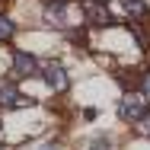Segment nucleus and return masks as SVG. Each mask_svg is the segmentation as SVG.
Here are the masks:
<instances>
[{"label": "nucleus", "instance_id": "obj_1", "mask_svg": "<svg viewBox=\"0 0 150 150\" xmlns=\"http://www.w3.org/2000/svg\"><path fill=\"white\" fill-rule=\"evenodd\" d=\"M42 77H45V83H48L51 90H67V70L61 67L58 61H51V64H45V70H42Z\"/></svg>", "mask_w": 150, "mask_h": 150}, {"label": "nucleus", "instance_id": "obj_2", "mask_svg": "<svg viewBox=\"0 0 150 150\" xmlns=\"http://www.w3.org/2000/svg\"><path fill=\"white\" fill-rule=\"evenodd\" d=\"M118 115L125 121H144V115H147V105L144 102H134V99H125L118 105Z\"/></svg>", "mask_w": 150, "mask_h": 150}, {"label": "nucleus", "instance_id": "obj_3", "mask_svg": "<svg viewBox=\"0 0 150 150\" xmlns=\"http://www.w3.org/2000/svg\"><path fill=\"white\" fill-rule=\"evenodd\" d=\"M35 67H38L35 58L26 54V51H19V54L13 58V74H16V77H35Z\"/></svg>", "mask_w": 150, "mask_h": 150}, {"label": "nucleus", "instance_id": "obj_4", "mask_svg": "<svg viewBox=\"0 0 150 150\" xmlns=\"http://www.w3.org/2000/svg\"><path fill=\"white\" fill-rule=\"evenodd\" d=\"M121 10L131 23H144L147 19V3L144 0H121Z\"/></svg>", "mask_w": 150, "mask_h": 150}, {"label": "nucleus", "instance_id": "obj_5", "mask_svg": "<svg viewBox=\"0 0 150 150\" xmlns=\"http://www.w3.org/2000/svg\"><path fill=\"white\" fill-rule=\"evenodd\" d=\"M0 105H6V109L23 105V96H19V90L13 83H0Z\"/></svg>", "mask_w": 150, "mask_h": 150}, {"label": "nucleus", "instance_id": "obj_6", "mask_svg": "<svg viewBox=\"0 0 150 150\" xmlns=\"http://www.w3.org/2000/svg\"><path fill=\"white\" fill-rule=\"evenodd\" d=\"M90 23H93V26H112L115 19L109 16L105 6H90Z\"/></svg>", "mask_w": 150, "mask_h": 150}, {"label": "nucleus", "instance_id": "obj_7", "mask_svg": "<svg viewBox=\"0 0 150 150\" xmlns=\"http://www.w3.org/2000/svg\"><path fill=\"white\" fill-rule=\"evenodd\" d=\"M45 16H48L54 26H64V3H58V0H54V3L48 6V13H45Z\"/></svg>", "mask_w": 150, "mask_h": 150}, {"label": "nucleus", "instance_id": "obj_8", "mask_svg": "<svg viewBox=\"0 0 150 150\" xmlns=\"http://www.w3.org/2000/svg\"><path fill=\"white\" fill-rule=\"evenodd\" d=\"M13 32H16V26H13L6 16H0V42H10V38H13Z\"/></svg>", "mask_w": 150, "mask_h": 150}, {"label": "nucleus", "instance_id": "obj_9", "mask_svg": "<svg viewBox=\"0 0 150 150\" xmlns=\"http://www.w3.org/2000/svg\"><path fill=\"white\" fill-rule=\"evenodd\" d=\"M141 93H144V99H150V74H144V80H141Z\"/></svg>", "mask_w": 150, "mask_h": 150}, {"label": "nucleus", "instance_id": "obj_10", "mask_svg": "<svg viewBox=\"0 0 150 150\" xmlns=\"http://www.w3.org/2000/svg\"><path fill=\"white\" fill-rule=\"evenodd\" d=\"M144 131L150 134V115H144Z\"/></svg>", "mask_w": 150, "mask_h": 150}, {"label": "nucleus", "instance_id": "obj_11", "mask_svg": "<svg viewBox=\"0 0 150 150\" xmlns=\"http://www.w3.org/2000/svg\"><path fill=\"white\" fill-rule=\"evenodd\" d=\"M42 150H58V147H42Z\"/></svg>", "mask_w": 150, "mask_h": 150}, {"label": "nucleus", "instance_id": "obj_12", "mask_svg": "<svg viewBox=\"0 0 150 150\" xmlns=\"http://www.w3.org/2000/svg\"><path fill=\"white\" fill-rule=\"evenodd\" d=\"M58 3H67V0H58Z\"/></svg>", "mask_w": 150, "mask_h": 150}, {"label": "nucleus", "instance_id": "obj_13", "mask_svg": "<svg viewBox=\"0 0 150 150\" xmlns=\"http://www.w3.org/2000/svg\"><path fill=\"white\" fill-rule=\"evenodd\" d=\"M0 150H3V147H0Z\"/></svg>", "mask_w": 150, "mask_h": 150}]
</instances>
